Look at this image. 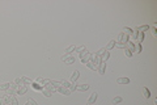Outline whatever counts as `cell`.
Instances as JSON below:
<instances>
[{
	"label": "cell",
	"mask_w": 157,
	"mask_h": 105,
	"mask_svg": "<svg viewBox=\"0 0 157 105\" xmlns=\"http://www.w3.org/2000/svg\"><path fill=\"white\" fill-rule=\"evenodd\" d=\"M28 103H29L30 105H38V104H37V101L33 100V99H29V100H28Z\"/></svg>",
	"instance_id": "74e56055"
},
{
	"label": "cell",
	"mask_w": 157,
	"mask_h": 105,
	"mask_svg": "<svg viewBox=\"0 0 157 105\" xmlns=\"http://www.w3.org/2000/svg\"><path fill=\"white\" fill-rule=\"evenodd\" d=\"M17 87H18V85L17 84H16V83L15 82H13V83H9V88H12V89H17Z\"/></svg>",
	"instance_id": "1f68e13d"
},
{
	"label": "cell",
	"mask_w": 157,
	"mask_h": 105,
	"mask_svg": "<svg viewBox=\"0 0 157 105\" xmlns=\"http://www.w3.org/2000/svg\"><path fill=\"white\" fill-rule=\"evenodd\" d=\"M62 84H63V87H66V88H68L69 87V84H71V83L68 82V80H63V82H60Z\"/></svg>",
	"instance_id": "4dcf8cb0"
},
{
	"label": "cell",
	"mask_w": 157,
	"mask_h": 105,
	"mask_svg": "<svg viewBox=\"0 0 157 105\" xmlns=\"http://www.w3.org/2000/svg\"><path fill=\"white\" fill-rule=\"evenodd\" d=\"M92 57H93V54H90L89 51H84L80 54V59H81V63H84V64H86V62H89V60L92 59Z\"/></svg>",
	"instance_id": "6da1fadb"
},
{
	"label": "cell",
	"mask_w": 157,
	"mask_h": 105,
	"mask_svg": "<svg viewBox=\"0 0 157 105\" xmlns=\"http://www.w3.org/2000/svg\"><path fill=\"white\" fill-rule=\"evenodd\" d=\"M76 87H77V85L75 84V83H71V84H69V87H68V89L72 92V91H76Z\"/></svg>",
	"instance_id": "f546056e"
},
{
	"label": "cell",
	"mask_w": 157,
	"mask_h": 105,
	"mask_svg": "<svg viewBox=\"0 0 157 105\" xmlns=\"http://www.w3.org/2000/svg\"><path fill=\"white\" fill-rule=\"evenodd\" d=\"M135 51H137V52H141V45H140V43L135 45Z\"/></svg>",
	"instance_id": "836d02e7"
},
{
	"label": "cell",
	"mask_w": 157,
	"mask_h": 105,
	"mask_svg": "<svg viewBox=\"0 0 157 105\" xmlns=\"http://www.w3.org/2000/svg\"><path fill=\"white\" fill-rule=\"evenodd\" d=\"M60 59L63 60L64 63H67V64H72V63H75L76 58H75L73 55H71V54H64L63 57L60 58Z\"/></svg>",
	"instance_id": "7a4b0ae2"
},
{
	"label": "cell",
	"mask_w": 157,
	"mask_h": 105,
	"mask_svg": "<svg viewBox=\"0 0 157 105\" xmlns=\"http://www.w3.org/2000/svg\"><path fill=\"white\" fill-rule=\"evenodd\" d=\"M45 82H46V79H43V78H37V79H35V83H38L39 85L45 84Z\"/></svg>",
	"instance_id": "f1b7e54d"
},
{
	"label": "cell",
	"mask_w": 157,
	"mask_h": 105,
	"mask_svg": "<svg viewBox=\"0 0 157 105\" xmlns=\"http://www.w3.org/2000/svg\"><path fill=\"white\" fill-rule=\"evenodd\" d=\"M26 92H28V87L26 85H18L17 89H16V95H20V96H24Z\"/></svg>",
	"instance_id": "3957f363"
},
{
	"label": "cell",
	"mask_w": 157,
	"mask_h": 105,
	"mask_svg": "<svg viewBox=\"0 0 157 105\" xmlns=\"http://www.w3.org/2000/svg\"><path fill=\"white\" fill-rule=\"evenodd\" d=\"M97 97H98V95H97L96 92H94V93H92V95H90V97H89V100H88V104H89V105L94 104V103H96V100H97Z\"/></svg>",
	"instance_id": "52a82bcc"
},
{
	"label": "cell",
	"mask_w": 157,
	"mask_h": 105,
	"mask_svg": "<svg viewBox=\"0 0 157 105\" xmlns=\"http://www.w3.org/2000/svg\"><path fill=\"white\" fill-rule=\"evenodd\" d=\"M25 105H30V104H29V103H26V104H25Z\"/></svg>",
	"instance_id": "ab89813d"
},
{
	"label": "cell",
	"mask_w": 157,
	"mask_h": 105,
	"mask_svg": "<svg viewBox=\"0 0 157 105\" xmlns=\"http://www.w3.org/2000/svg\"><path fill=\"white\" fill-rule=\"evenodd\" d=\"M124 54L127 55L128 58H131V57H132V52H131L130 50H128V49H124Z\"/></svg>",
	"instance_id": "e575fe53"
},
{
	"label": "cell",
	"mask_w": 157,
	"mask_h": 105,
	"mask_svg": "<svg viewBox=\"0 0 157 105\" xmlns=\"http://www.w3.org/2000/svg\"><path fill=\"white\" fill-rule=\"evenodd\" d=\"M137 30H139V32H147V30H149V25H141V26H139L137 28Z\"/></svg>",
	"instance_id": "e0dca14e"
},
{
	"label": "cell",
	"mask_w": 157,
	"mask_h": 105,
	"mask_svg": "<svg viewBox=\"0 0 157 105\" xmlns=\"http://www.w3.org/2000/svg\"><path fill=\"white\" fill-rule=\"evenodd\" d=\"M126 49H128L131 52H135V43L134 42H127V47Z\"/></svg>",
	"instance_id": "4fadbf2b"
},
{
	"label": "cell",
	"mask_w": 157,
	"mask_h": 105,
	"mask_svg": "<svg viewBox=\"0 0 157 105\" xmlns=\"http://www.w3.org/2000/svg\"><path fill=\"white\" fill-rule=\"evenodd\" d=\"M137 40H139V42H141V41L144 40V33H143V32L139 33V38H137Z\"/></svg>",
	"instance_id": "d590c367"
},
{
	"label": "cell",
	"mask_w": 157,
	"mask_h": 105,
	"mask_svg": "<svg viewBox=\"0 0 157 105\" xmlns=\"http://www.w3.org/2000/svg\"><path fill=\"white\" fill-rule=\"evenodd\" d=\"M105 51H106L105 49H100V50H98V51L96 52V54L98 55V57H101V55H102V54H103V52H105Z\"/></svg>",
	"instance_id": "8d00e7d4"
},
{
	"label": "cell",
	"mask_w": 157,
	"mask_h": 105,
	"mask_svg": "<svg viewBox=\"0 0 157 105\" xmlns=\"http://www.w3.org/2000/svg\"><path fill=\"white\" fill-rule=\"evenodd\" d=\"M123 33L127 35H131L132 34V29H130V28H123Z\"/></svg>",
	"instance_id": "4316f807"
},
{
	"label": "cell",
	"mask_w": 157,
	"mask_h": 105,
	"mask_svg": "<svg viewBox=\"0 0 157 105\" xmlns=\"http://www.w3.org/2000/svg\"><path fill=\"white\" fill-rule=\"evenodd\" d=\"M41 92L43 93V95L46 96V97H51V96H52V93H51V92H49L47 89H45V88H42V89H41Z\"/></svg>",
	"instance_id": "603a6c76"
},
{
	"label": "cell",
	"mask_w": 157,
	"mask_h": 105,
	"mask_svg": "<svg viewBox=\"0 0 157 105\" xmlns=\"http://www.w3.org/2000/svg\"><path fill=\"white\" fill-rule=\"evenodd\" d=\"M130 79L128 78H118L117 79V84H128Z\"/></svg>",
	"instance_id": "ba28073f"
},
{
	"label": "cell",
	"mask_w": 157,
	"mask_h": 105,
	"mask_svg": "<svg viewBox=\"0 0 157 105\" xmlns=\"http://www.w3.org/2000/svg\"><path fill=\"white\" fill-rule=\"evenodd\" d=\"M143 96H144L145 99H149L151 97V91L148 89V88H143Z\"/></svg>",
	"instance_id": "7c38bea8"
},
{
	"label": "cell",
	"mask_w": 157,
	"mask_h": 105,
	"mask_svg": "<svg viewBox=\"0 0 157 105\" xmlns=\"http://www.w3.org/2000/svg\"><path fill=\"white\" fill-rule=\"evenodd\" d=\"M86 66H88L90 70H97V66H94V63L92 62V60H89V62H86Z\"/></svg>",
	"instance_id": "7402d4cb"
},
{
	"label": "cell",
	"mask_w": 157,
	"mask_h": 105,
	"mask_svg": "<svg viewBox=\"0 0 157 105\" xmlns=\"http://www.w3.org/2000/svg\"><path fill=\"white\" fill-rule=\"evenodd\" d=\"M151 32H152V34L156 37V34H157V33H156V28H152V30H151Z\"/></svg>",
	"instance_id": "f35d334b"
},
{
	"label": "cell",
	"mask_w": 157,
	"mask_h": 105,
	"mask_svg": "<svg viewBox=\"0 0 157 105\" xmlns=\"http://www.w3.org/2000/svg\"><path fill=\"white\" fill-rule=\"evenodd\" d=\"M9 88V83H3L0 84V91H7Z\"/></svg>",
	"instance_id": "ffe728a7"
},
{
	"label": "cell",
	"mask_w": 157,
	"mask_h": 105,
	"mask_svg": "<svg viewBox=\"0 0 157 105\" xmlns=\"http://www.w3.org/2000/svg\"><path fill=\"white\" fill-rule=\"evenodd\" d=\"M0 105H9L8 104V100H7V95L0 97Z\"/></svg>",
	"instance_id": "9a60e30c"
},
{
	"label": "cell",
	"mask_w": 157,
	"mask_h": 105,
	"mask_svg": "<svg viewBox=\"0 0 157 105\" xmlns=\"http://www.w3.org/2000/svg\"><path fill=\"white\" fill-rule=\"evenodd\" d=\"M75 51L78 52V54H81V52L86 51V47H85V46H80V47H76V49H75Z\"/></svg>",
	"instance_id": "cb8c5ba5"
},
{
	"label": "cell",
	"mask_w": 157,
	"mask_h": 105,
	"mask_svg": "<svg viewBox=\"0 0 157 105\" xmlns=\"http://www.w3.org/2000/svg\"><path fill=\"white\" fill-rule=\"evenodd\" d=\"M21 80H22V83H24V85H26V84H30V83H32V79L26 78V76H22V78H21Z\"/></svg>",
	"instance_id": "d6986e66"
},
{
	"label": "cell",
	"mask_w": 157,
	"mask_h": 105,
	"mask_svg": "<svg viewBox=\"0 0 157 105\" xmlns=\"http://www.w3.org/2000/svg\"><path fill=\"white\" fill-rule=\"evenodd\" d=\"M100 58H101V60H102V62H106V60H107V59H109V58H110V52H109L107 50H106V51H105V52H103V54H102V55H101V57H100Z\"/></svg>",
	"instance_id": "30bf717a"
},
{
	"label": "cell",
	"mask_w": 157,
	"mask_h": 105,
	"mask_svg": "<svg viewBox=\"0 0 157 105\" xmlns=\"http://www.w3.org/2000/svg\"><path fill=\"white\" fill-rule=\"evenodd\" d=\"M77 91H81V92H84V91H88L89 89V84H80L76 87Z\"/></svg>",
	"instance_id": "9c48e42d"
},
{
	"label": "cell",
	"mask_w": 157,
	"mask_h": 105,
	"mask_svg": "<svg viewBox=\"0 0 157 105\" xmlns=\"http://www.w3.org/2000/svg\"><path fill=\"white\" fill-rule=\"evenodd\" d=\"M56 91H58L59 93H62V95H64V96H69V95H71V91H69L68 88L63 87V85L58 87V88H56Z\"/></svg>",
	"instance_id": "277c9868"
},
{
	"label": "cell",
	"mask_w": 157,
	"mask_h": 105,
	"mask_svg": "<svg viewBox=\"0 0 157 105\" xmlns=\"http://www.w3.org/2000/svg\"><path fill=\"white\" fill-rule=\"evenodd\" d=\"M97 70H98V72H100L101 75H103L105 71H106V62H102V60H101L100 64H98V67H97Z\"/></svg>",
	"instance_id": "5b68a950"
},
{
	"label": "cell",
	"mask_w": 157,
	"mask_h": 105,
	"mask_svg": "<svg viewBox=\"0 0 157 105\" xmlns=\"http://www.w3.org/2000/svg\"><path fill=\"white\" fill-rule=\"evenodd\" d=\"M50 84H51L52 87L58 88V87H60V85H62V83L60 82H56V80H50Z\"/></svg>",
	"instance_id": "ac0fdd59"
},
{
	"label": "cell",
	"mask_w": 157,
	"mask_h": 105,
	"mask_svg": "<svg viewBox=\"0 0 157 105\" xmlns=\"http://www.w3.org/2000/svg\"><path fill=\"white\" fill-rule=\"evenodd\" d=\"M5 95H8V96H13V95H16V91H15V89H12V88H8V89L5 91Z\"/></svg>",
	"instance_id": "44dd1931"
},
{
	"label": "cell",
	"mask_w": 157,
	"mask_h": 105,
	"mask_svg": "<svg viewBox=\"0 0 157 105\" xmlns=\"http://www.w3.org/2000/svg\"><path fill=\"white\" fill-rule=\"evenodd\" d=\"M15 83H16L17 85H24V83H22L21 78H17V79H15Z\"/></svg>",
	"instance_id": "d6a6232c"
},
{
	"label": "cell",
	"mask_w": 157,
	"mask_h": 105,
	"mask_svg": "<svg viewBox=\"0 0 157 105\" xmlns=\"http://www.w3.org/2000/svg\"><path fill=\"white\" fill-rule=\"evenodd\" d=\"M122 101H123V99L122 97H120V96H117V97H114V100H113V103L114 104H120V103H122Z\"/></svg>",
	"instance_id": "484cf974"
},
{
	"label": "cell",
	"mask_w": 157,
	"mask_h": 105,
	"mask_svg": "<svg viewBox=\"0 0 157 105\" xmlns=\"http://www.w3.org/2000/svg\"><path fill=\"white\" fill-rule=\"evenodd\" d=\"M88 105H89V104H88Z\"/></svg>",
	"instance_id": "60d3db41"
},
{
	"label": "cell",
	"mask_w": 157,
	"mask_h": 105,
	"mask_svg": "<svg viewBox=\"0 0 157 105\" xmlns=\"http://www.w3.org/2000/svg\"><path fill=\"white\" fill-rule=\"evenodd\" d=\"M75 49H76V47H75V46H73V45H71V46H68V47H67V49H66V50H64V54H71V52H72V51H75Z\"/></svg>",
	"instance_id": "5bb4252c"
},
{
	"label": "cell",
	"mask_w": 157,
	"mask_h": 105,
	"mask_svg": "<svg viewBox=\"0 0 157 105\" xmlns=\"http://www.w3.org/2000/svg\"><path fill=\"white\" fill-rule=\"evenodd\" d=\"M11 105H18V100L16 96H12L11 97Z\"/></svg>",
	"instance_id": "d4e9b609"
},
{
	"label": "cell",
	"mask_w": 157,
	"mask_h": 105,
	"mask_svg": "<svg viewBox=\"0 0 157 105\" xmlns=\"http://www.w3.org/2000/svg\"><path fill=\"white\" fill-rule=\"evenodd\" d=\"M78 76H80V71L78 70H75L71 74V83H75L76 80L78 79Z\"/></svg>",
	"instance_id": "8992f818"
},
{
	"label": "cell",
	"mask_w": 157,
	"mask_h": 105,
	"mask_svg": "<svg viewBox=\"0 0 157 105\" xmlns=\"http://www.w3.org/2000/svg\"><path fill=\"white\" fill-rule=\"evenodd\" d=\"M124 33H123V32H120L119 33V35H118V41H117V42H123V40H124Z\"/></svg>",
	"instance_id": "83f0119b"
},
{
	"label": "cell",
	"mask_w": 157,
	"mask_h": 105,
	"mask_svg": "<svg viewBox=\"0 0 157 105\" xmlns=\"http://www.w3.org/2000/svg\"><path fill=\"white\" fill-rule=\"evenodd\" d=\"M139 30H137V28H136V29L135 30H132V34H131V35H132V38H134V40H135V41H137V38H139Z\"/></svg>",
	"instance_id": "2e32d148"
},
{
	"label": "cell",
	"mask_w": 157,
	"mask_h": 105,
	"mask_svg": "<svg viewBox=\"0 0 157 105\" xmlns=\"http://www.w3.org/2000/svg\"><path fill=\"white\" fill-rule=\"evenodd\" d=\"M115 40H111V41H109V43H107V46H106V50H111L113 47H115Z\"/></svg>",
	"instance_id": "8fae6325"
}]
</instances>
